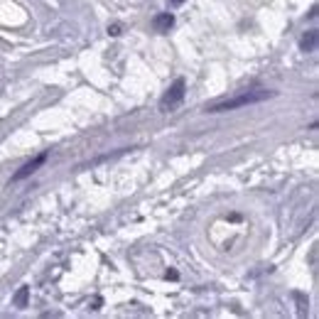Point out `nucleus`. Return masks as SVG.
<instances>
[{
	"label": "nucleus",
	"mask_w": 319,
	"mask_h": 319,
	"mask_svg": "<svg viewBox=\"0 0 319 319\" xmlns=\"http://www.w3.org/2000/svg\"><path fill=\"white\" fill-rule=\"evenodd\" d=\"M275 91H265V89H256V91H243L238 96H231V98H221V101H214L207 106V113H226V111H236V108H243V106H253V103H261L273 98Z\"/></svg>",
	"instance_id": "obj_1"
},
{
	"label": "nucleus",
	"mask_w": 319,
	"mask_h": 319,
	"mask_svg": "<svg viewBox=\"0 0 319 319\" xmlns=\"http://www.w3.org/2000/svg\"><path fill=\"white\" fill-rule=\"evenodd\" d=\"M184 89H187L184 79H177V81H174V84L167 89V94L162 96V101H160V111L167 113L169 108L179 106V103H182V98H184Z\"/></svg>",
	"instance_id": "obj_2"
},
{
	"label": "nucleus",
	"mask_w": 319,
	"mask_h": 319,
	"mask_svg": "<svg viewBox=\"0 0 319 319\" xmlns=\"http://www.w3.org/2000/svg\"><path fill=\"white\" fill-rule=\"evenodd\" d=\"M44 162H47V152H42V155H37L35 160H30L27 165H22V167H20L18 172L13 174V179H10V182H22V179H27V177H30L32 172H37V169L42 167Z\"/></svg>",
	"instance_id": "obj_3"
},
{
	"label": "nucleus",
	"mask_w": 319,
	"mask_h": 319,
	"mask_svg": "<svg viewBox=\"0 0 319 319\" xmlns=\"http://www.w3.org/2000/svg\"><path fill=\"white\" fill-rule=\"evenodd\" d=\"M174 25V15L172 13H160L152 18V30L155 32H169V27Z\"/></svg>",
	"instance_id": "obj_4"
},
{
	"label": "nucleus",
	"mask_w": 319,
	"mask_h": 319,
	"mask_svg": "<svg viewBox=\"0 0 319 319\" xmlns=\"http://www.w3.org/2000/svg\"><path fill=\"white\" fill-rule=\"evenodd\" d=\"M300 47H302V52H314V49H317V30H309V32L302 37Z\"/></svg>",
	"instance_id": "obj_5"
},
{
	"label": "nucleus",
	"mask_w": 319,
	"mask_h": 319,
	"mask_svg": "<svg viewBox=\"0 0 319 319\" xmlns=\"http://www.w3.org/2000/svg\"><path fill=\"white\" fill-rule=\"evenodd\" d=\"M27 302H30V287H27V285H22L18 292H15V297H13V304L22 309V307H27Z\"/></svg>",
	"instance_id": "obj_6"
},
{
	"label": "nucleus",
	"mask_w": 319,
	"mask_h": 319,
	"mask_svg": "<svg viewBox=\"0 0 319 319\" xmlns=\"http://www.w3.org/2000/svg\"><path fill=\"white\" fill-rule=\"evenodd\" d=\"M120 32H123V27H120V25H111V27H108V35H111V37H118Z\"/></svg>",
	"instance_id": "obj_7"
},
{
	"label": "nucleus",
	"mask_w": 319,
	"mask_h": 319,
	"mask_svg": "<svg viewBox=\"0 0 319 319\" xmlns=\"http://www.w3.org/2000/svg\"><path fill=\"white\" fill-rule=\"evenodd\" d=\"M101 304H103V300H101V297H94L89 307H91V309H101Z\"/></svg>",
	"instance_id": "obj_8"
},
{
	"label": "nucleus",
	"mask_w": 319,
	"mask_h": 319,
	"mask_svg": "<svg viewBox=\"0 0 319 319\" xmlns=\"http://www.w3.org/2000/svg\"><path fill=\"white\" fill-rule=\"evenodd\" d=\"M177 278H179L177 270H167V280H177Z\"/></svg>",
	"instance_id": "obj_9"
},
{
	"label": "nucleus",
	"mask_w": 319,
	"mask_h": 319,
	"mask_svg": "<svg viewBox=\"0 0 319 319\" xmlns=\"http://www.w3.org/2000/svg\"><path fill=\"white\" fill-rule=\"evenodd\" d=\"M169 3H172V5H182L184 0H169Z\"/></svg>",
	"instance_id": "obj_10"
}]
</instances>
